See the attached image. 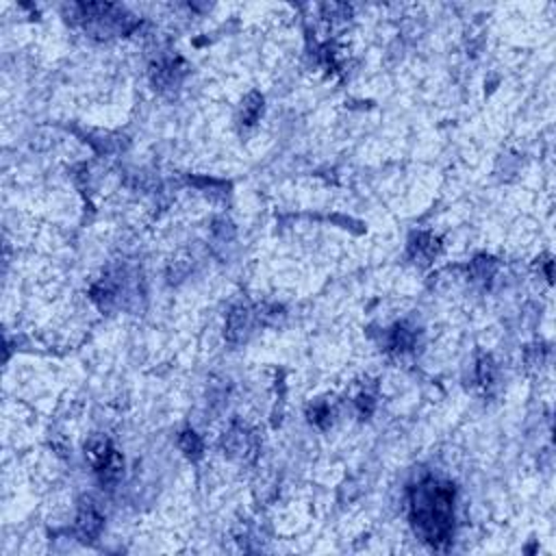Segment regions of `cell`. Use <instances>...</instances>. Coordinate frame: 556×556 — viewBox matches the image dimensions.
<instances>
[{"label":"cell","instance_id":"1","mask_svg":"<svg viewBox=\"0 0 556 556\" xmlns=\"http://www.w3.org/2000/svg\"><path fill=\"white\" fill-rule=\"evenodd\" d=\"M452 497L450 484L428 482L421 484L413 504V517L426 541L439 545L452 528Z\"/></svg>","mask_w":556,"mask_h":556}]
</instances>
